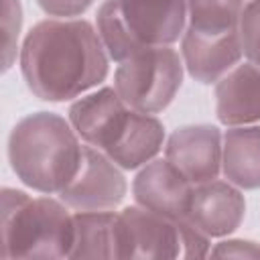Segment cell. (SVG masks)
<instances>
[{"mask_svg": "<svg viewBox=\"0 0 260 260\" xmlns=\"http://www.w3.org/2000/svg\"><path fill=\"white\" fill-rule=\"evenodd\" d=\"M22 26V4L20 0H2V53H4V71H8L16 61L18 35Z\"/></svg>", "mask_w": 260, "mask_h": 260, "instance_id": "cell-17", "label": "cell"}, {"mask_svg": "<svg viewBox=\"0 0 260 260\" xmlns=\"http://www.w3.org/2000/svg\"><path fill=\"white\" fill-rule=\"evenodd\" d=\"M75 238L69 258H116V213L75 211Z\"/></svg>", "mask_w": 260, "mask_h": 260, "instance_id": "cell-15", "label": "cell"}, {"mask_svg": "<svg viewBox=\"0 0 260 260\" xmlns=\"http://www.w3.org/2000/svg\"><path fill=\"white\" fill-rule=\"evenodd\" d=\"M221 173L240 189L260 187V126H232L223 134Z\"/></svg>", "mask_w": 260, "mask_h": 260, "instance_id": "cell-14", "label": "cell"}, {"mask_svg": "<svg viewBox=\"0 0 260 260\" xmlns=\"http://www.w3.org/2000/svg\"><path fill=\"white\" fill-rule=\"evenodd\" d=\"M83 146L71 122L53 112L20 118L8 136V160L16 177L39 193H61L77 175Z\"/></svg>", "mask_w": 260, "mask_h": 260, "instance_id": "cell-2", "label": "cell"}, {"mask_svg": "<svg viewBox=\"0 0 260 260\" xmlns=\"http://www.w3.org/2000/svg\"><path fill=\"white\" fill-rule=\"evenodd\" d=\"M93 0H37V4L47 12L49 16H59V18H71L83 14Z\"/></svg>", "mask_w": 260, "mask_h": 260, "instance_id": "cell-20", "label": "cell"}, {"mask_svg": "<svg viewBox=\"0 0 260 260\" xmlns=\"http://www.w3.org/2000/svg\"><path fill=\"white\" fill-rule=\"evenodd\" d=\"M187 28L185 0H104L98 32L114 61L154 47H171Z\"/></svg>", "mask_w": 260, "mask_h": 260, "instance_id": "cell-4", "label": "cell"}, {"mask_svg": "<svg viewBox=\"0 0 260 260\" xmlns=\"http://www.w3.org/2000/svg\"><path fill=\"white\" fill-rule=\"evenodd\" d=\"M73 215L63 201L2 189V258H69Z\"/></svg>", "mask_w": 260, "mask_h": 260, "instance_id": "cell-3", "label": "cell"}, {"mask_svg": "<svg viewBox=\"0 0 260 260\" xmlns=\"http://www.w3.org/2000/svg\"><path fill=\"white\" fill-rule=\"evenodd\" d=\"M209 236L187 219H173L142 205L116 213V258H203Z\"/></svg>", "mask_w": 260, "mask_h": 260, "instance_id": "cell-5", "label": "cell"}, {"mask_svg": "<svg viewBox=\"0 0 260 260\" xmlns=\"http://www.w3.org/2000/svg\"><path fill=\"white\" fill-rule=\"evenodd\" d=\"M209 254L217 258H260V244L250 240H225L215 244Z\"/></svg>", "mask_w": 260, "mask_h": 260, "instance_id": "cell-19", "label": "cell"}, {"mask_svg": "<svg viewBox=\"0 0 260 260\" xmlns=\"http://www.w3.org/2000/svg\"><path fill=\"white\" fill-rule=\"evenodd\" d=\"M124 195L126 179L120 167L102 150L85 144L79 171L59 193V199L75 211H112Z\"/></svg>", "mask_w": 260, "mask_h": 260, "instance_id": "cell-8", "label": "cell"}, {"mask_svg": "<svg viewBox=\"0 0 260 260\" xmlns=\"http://www.w3.org/2000/svg\"><path fill=\"white\" fill-rule=\"evenodd\" d=\"M183 59L173 47H154L134 53L118 63L114 87L136 112H162L183 81Z\"/></svg>", "mask_w": 260, "mask_h": 260, "instance_id": "cell-6", "label": "cell"}, {"mask_svg": "<svg viewBox=\"0 0 260 260\" xmlns=\"http://www.w3.org/2000/svg\"><path fill=\"white\" fill-rule=\"evenodd\" d=\"M244 55L240 30L228 35H203L185 28L181 37V59L189 75L199 83H217Z\"/></svg>", "mask_w": 260, "mask_h": 260, "instance_id": "cell-12", "label": "cell"}, {"mask_svg": "<svg viewBox=\"0 0 260 260\" xmlns=\"http://www.w3.org/2000/svg\"><path fill=\"white\" fill-rule=\"evenodd\" d=\"M240 41L244 55L260 69V0H248L240 18Z\"/></svg>", "mask_w": 260, "mask_h": 260, "instance_id": "cell-18", "label": "cell"}, {"mask_svg": "<svg viewBox=\"0 0 260 260\" xmlns=\"http://www.w3.org/2000/svg\"><path fill=\"white\" fill-rule=\"evenodd\" d=\"M187 28L203 35H228L240 30L246 0H185Z\"/></svg>", "mask_w": 260, "mask_h": 260, "instance_id": "cell-16", "label": "cell"}, {"mask_svg": "<svg viewBox=\"0 0 260 260\" xmlns=\"http://www.w3.org/2000/svg\"><path fill=\"white\" fill-rule=\"evenodd\" d=\"M221 132L211 124L177 128L165 146V158L193 185L217 179L221 171Z\"/></svg>", "mask_w": 260, "mask_h": 260, "instance_id": "cell-9", "label": "cell"}, {"mask_svg": "<svg viewBox=\"0 0 260 260\" xmlns=\"http://www.w3.org/2000/svg\"><path fill=\"white\" fill-rule=\"evenodd\" d=\"M215 112L225 126H248L260 120V69L242 63L215 83Z\"/></svg>", "mask_w": 260, "mask_h": 260, "instance_id": "cell-13", "label": "cell"}, {"mask_svg": "<svg viewBox=\"0 0 260 260\" xmlns=\"http://www.w3.org/2000/svg\"><path fill=\"white\" fill-rule=\"evenodd\" d=\"M193 187L167 158H158L138 171L132 193L138 205L173 219H185Z\"/></svg>", "mask_w": 260, "mask_h": 260, "instance_id": "cell-11", "label": "cell"}, {"mask_svg": "<svg viewBox=\"0 0 260 260\" xmlns=\"http://www.w3.org/2000/svg\"><path fill=\"white\" fill-rule=\"evenodd\" d=\"M246 2H248V0H246Z\"/></svg>", "mask_w": 260, "mask_h": 260, "instance_id": "cell-21", "label": "cell"}, {"mask_svg": "<svg viewBox=\"0 0 260 260\" xmlns=\"http://www.w3.org/2000/svg\"><path fill=\"white\" fill-rule=\"evenodd\" d=\"M108 57L100 32L87 20L51 18L37 22L24 37L20 71L39 100L67 102L106 79Z\"/></svg>", "mask_w": 260, "mask_h": 260, "instance_id": "cell-1", "label": "cell"}, {"mask_svg": "<svg viewBox=\"0 0 260 260\" xmlns=\"http://www.w3.org/2000/svg\"><path fill=\"white\" fill-rule=\"evenodd\" d=\"M244 213L246 201L240 187L213 179L193 187L185 219L209 238H223L240 228Z\"/></svg>", "mask_w": 260, "mask_h": 260, "instance_id": "cell-10", "label": "cell"}, {"mask_svg": "<svg viewBox=\"0 0 260 260\" xmlns=\"http://www.w3.org/2000/svg\"><path fill=\"white\" fill-rule=\"evenodd\" d=\"M136 114L116 87H102L79 98L69 108V122L85 144L112 156L128 136Z\"/></svg>", "mask_w": 260, "mask_h": 260, "instance_id": "cell-7", "label": "cell"}]
</instances>
